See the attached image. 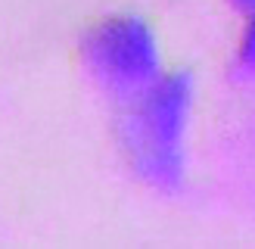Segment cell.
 Wrapping results in <instances>:
<instances>
[{
  "mask_svg": "<svg viewBox=\"0 0 255 249\" xmlns=\"http://www.w3.org/2000/svg\"><path fill=\"white\" fill-rule=\"evenodd\" d=\"M193 106L190 72L159 75L146 91L131 97L119 122V140L128 165L146 187L159 193H177L184 187V140Z\"/></svg>",
  "mask_w": 255,
  "mask_h": 249,
  "instance_id": "obj_1",
  "label": "cell"
},
{
  "mask_svg": "<svg viewBox=\"0 0 255 249\" xmlns=\"http://www.w3.org/2000/svg\"><path fill=\"white\" fill-rule=\"evenodd\" d=\"M81 62L106 94L131 100L159 78V41L140 16H109L81 37Z\"/></svg>",
  "mask_w": 255,
  "mask_h": 249,
  "instance_id": "obj_2",
  "label": "cell"
},
{
  "mask_svg": "<svg viewBox=\"0 0 255 249\" xmlns=\"http://www.w3.org/2000/svg\"><path fill=\"white\" fill-rule=\"evenodd\" d=\"M237 69H240V75L255 81V12H249L243 41H240V50H237Z\"/></svg>",
  "mask_w": 255,
  "mask_h": 249,
  "instance_id": "obj_3",
  "label": "cell"
},
{
  "mask_svg": "<svg viewBox=\"0 0 255 249\" xmlns=\"http://www.w3.org/2000/svg\"><path fill=\"white\" fill-rule=\"evenodd\" d=\"M234 3L243 9V12H255V0H234Z\"/></svg>",
  "mask_w": 255,
  "mask_h": 249,
  "instance_id": "obj_4",
  "label": "cell"
}]
</instances>
